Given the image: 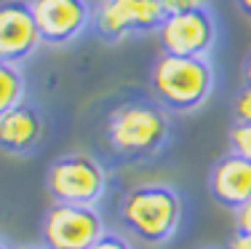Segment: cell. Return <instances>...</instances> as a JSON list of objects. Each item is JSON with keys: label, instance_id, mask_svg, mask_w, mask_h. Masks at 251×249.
<instances>
[{"label": "cell", "instance_id": "1", "mask_svg": "<svg viewBox=\"0 0 251 249\" xmlns=\"http://www.w3.org/2000/svg\"><path fill=\"white\" fill-rule=\"evenodd\" d=\"M118 217L131 236L145 244H166L176 236L184 217V201L174 185L142 182L123 193Z\"/></svg>", "mask_w": 251, "mask_h": 249}, {"label": "cell", "instance_id": "2", "mask_svg": "<svg viewBox=\"0 0 251 249\" xmlns=\"http://www.w3.org/2000/svg\"><path fill=\"white\" fill-rule=\"evenodd\" d=\"M104 134L112 153L123 161H147L166 147L171 137V121L158 102L131 99L107 115Z\"/></svg>", "mask_w": 251, "mask_h": 249}, {"label": "cell", "instance_id": "3", "mask_svg": "<svg viewBox=\"0 0 251 249\" xmlns=\"http://www.w3.org/2000/svg\"><path fill=\"white\" fill-rule=\"evenodd\" d=\"M150 91L169 112H193L214 94V67L208 56L160 54L150 70Z\"/></svg>", "mask_w": 251, "mask_h": 249}, {"label": "cell", "instance_id": "4", "mask_svg": "<svg viewBox=\"0 0 251 249\" xmlns=\"http://www.w3.org/2000/svg\"><path fill=\"white\" fill-rule=\"evenodd\" d=\"M107 169L88 153L59 156L46 171V191L53 204L97 206L107 193Z\"/></svg>", "mask_w": 251, "mask_h": 249}, {"label": "cell", "instance_id": "5", "mask_svg": "<svg viewBox=\"0 0 251 249\" xmlns=\"http://www.w3.org/2000/svg\"><path fill=\"white\" fill-rule=\"evenodd\" d=\"M104 233L97 206L51 204L40 220V241L46 249H91Z\"/></svg>", "mask_w": 251, "mask_h": 249}, {"label": "cell", "instance_id": "6", "mask_svg": "<svg viewBox=\"0 0 251 249\" xmlns=\"http://www.w3.org/2000/svg\"><path fill=\"white\" fill-rule=\"evenodd\" d=\"M163 22L160 0H99L94 8V29L107 43H118L128 35L158 32Z\"/></svg>", "mask_w": 251, "mask_h": 249}, {"label": "cell", "instance_id": "7", "mask_svg": "<svg viewBox=\"0 0 251 249\" xmlns=\"http://www.w3.org/2000/svg\"><path fill=\"white\" fill-rule=\"evenodd\" d=\"M158 43L163 54L171 56H208L217 43V19L211 8L201 5L169 16L158 29Z\"/></svg>", "mask_w": 251, "mask_h": 249}, {"label": "cell", "instance_id": "8", "mask_svg": "<svg viewBox=\"0 0 251 249\" xmlns=\"http://www.w3.org/2000/svg\"><path fill=\"white\" fill-rule=\"evenodd\" d=\"M40 38L49 46H67L94 25L88 0H29Z\"/></svg>", "mask_w": 251, "mask_h": 249}, {"label": "cell", "instance_id": "9", "mask_svg": "<svg viewBox=\"0 0 251 249\" xmlns=\"http://www.w3.org/2000/svg\"><path fill=\"white\" fill-rule=\"evenodd\" d=\"M43 43L29 0H3L0 5V62L16 64L27 62Z\"/></svg>", "mask_w": 251, "mask_h": 249}, {"label": "cell", "instance_id": "10", "mask_svg": "<svg viewBox=\"0 0 251 249\" xmlns=\"http://www.w3.org/2000/svg\"><path fill=\"white\" fill-rule=\"evenodd\" d=\"M208 195L227 212H241L251 204V161L232 150L219 156L208 171Z\"/></svg>", "mask_w": 251, "mask_h": 249}, {"label": "cell", "instance_id": "11", "mask_svg": "<svg viewBox=\"0 0 251 249\" xmlns=\"http://www.w3.org/2000/svg\"><path fill=\"white\" fill-rule=\"evenodd\" d=\"M46 132V121L38 108L19 105V108L0 112V145L8 156H27L40 145Z\"/></svg>", "mask_w": 251, "mask_h": 249}, {"label": "cell", "instance_id": "12", "mask_svg": "<svg viewBox=\"0 0 251 249\" xmlns=\"http://www.w3.org/2000/svg\"><path fill=\"white\" fill-rule=\"evenodd\" d=\"M25 75L16 64H0V112L25 105Z\"/></svg>", "mask_w": 251, "mask_h": 249}, {"label": "cell", "instance_id": "13", "mask_svg": "<svg viewBox=\"0 0 251 249\" xmlns=\"http://www.w3.org/2000/svg\"><path fill=\"white\" fill-rule=\"evenodd\" d=\"M227 139H230L232 153L251 161V123H232L230 132H227Z\"/></svg>", "mask_w": 251, "mask_h": 249}, {"label": "cell", "instance_id": "14", "mask_svg": "<svg viewBox=\"0 0 251 249\" xmlns=\"http://www.w3.org/2000/svg\"><path fill=\"white\" fill-rule=\"evenodd\" d=\"M232 118L235 123H251V88L243 86L232 99Z\"/></svg>", "mask_w": 251, "mask_h": 249}, {"label": "cell", "instance_id": "15", "mask_svg": "<svg viewBox=\"0 0 251 249\" xmlns=\"http://www.w3.org/2000/svg\"><path fill=\"white\" fill-rule=\"evenodd\" d=\"M201 5H206V0H160V8H163L166 19L176 16V14H184V11L201 8Z\"/></svg>", "mask_w": 251, "mask_h": 249}, {"label": "cell", "instance_id": "16", "mask_svg": "<svg viewBox=\"0 0 251 249\" xmlns=\"http://www.w3.org/2000/svg\"><path fill=\"white\" fill-rule=\"evenodd\" d=\"M91 249H134L126 241V236H121V233H115V230H107L104 236L94 244Z\"/></svg>", "mask_w": 251, "mask_h": 249}, {"label": "cell", "instance_id": "17", "mask_svg": "<svg viewBox=\"0 0 251 249\" xmlns=\"http://www.w3.org/2000/svg\"><path fill=\"white\" fill-rule=\"evenodd\" d=\"M235 230L251 239V204H246L241 212H235Z\"/></svg>", "mask_w": 251, "mask_h": 249}, {"label": "cell", "instance_id": "18", "mask_svg": "<svg viewBox=\"0 0 251 249\" xmlns=\"http://www.w3.org/2000/svg\"><path fill=\"white\" fill-rule=\"evenodd\" d=\"M227 249H251V239L238 230H232V236L227 239Z\"/></svg>", "mask_w": 251, "mask_h": 249}, {"label": "cell", "instance_id": "19", "mask_svg": "<svg viewBox=\"0 0 251 249\" xmlns=\"http://www.w3.org/2000/svg\"><path fill=\"white\" fill-rule=\"evenodd\" d=\"M243 86L251 88V51H249L246 62H243Z\"/></svg>", "mask_w": 251, "mask_h": 249}, {"label": "cell", "instance_id": "20", "mask_svg": "<svg viewBox=\"0 0 251 249\" xmlns=\"http://www.w3.org/2000/svg\"><path fill=\"white\" fill-rule=\"evenodd\" d=\"M235 5H238V11H241L243 16L251 19V0H235Z\"/></svg>", "mask_w": 251, "mask_h": 249}, {"label": "cell", "instance_id": "21", "mask_svg": "<svg viewBox=\"0 0 251 249\" xmlns=\"http://www.w3.org/2000/svg\"><path fill=\"white\" fill-rule=\"evenodd\" d=\"M3 249H11V247H8V241H3ZM16 249H46V247L40 244V247H16Z\"/></svg>", "mask_w": 251, "mask_h": 249}, {"label": "cell", "instance_id": "22", "mask_svg": "<svg viewBox=\"0 0 251 249\" xmlns=\"http://www.w3.org/2000/svg\"><path fill=\"white\" fill-rule=\"evenodd\" d=\"M201 249H217V247H201Z\"/></svg>", "mask_w": 251, "mask_h": 249}]
</instances>
